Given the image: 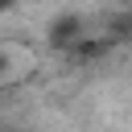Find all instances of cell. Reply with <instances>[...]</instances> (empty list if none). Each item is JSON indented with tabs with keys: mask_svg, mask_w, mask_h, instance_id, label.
<instances>
[{
	"mask_svg": "<svg viewBox=\"0 0 132 132\" xmlns=\"http://www.w3.org/2000/svg\"><path fill=\"white\" fill-rule=\"evenodd\" d=\"M82 37H87V25H82V16H78V12H58V16L45 25V41H50V50L70 54Z\"/></svg>",
	"mask_w": 132,
	"mask_h": 132,
	"instance_id": "6da1fadb",
	"label": "cell"
},
{
	"mask_svg": "<svg viewBox=\"0 0 132 132\" xmlns=\"http://www.w3.org/2000/svg\"><path fill=\"white\" fill-rule=\"evenodd\" d=\"M111 45H116V41H111L107 33H87L66 58H74V62H82V66H87V62H103V58L111 54Z\"/></svg>",
	"mask_w": 132,
	"mask_h": 132,
	"instance_id": "7a4b0ae2",
	"label": "cell"
},
{
	"mask_svg": "<svg viewBox=\"0 0 132 132\" xmlns=\"http://www.w3.org/2000/svg\"><path fill=\"white\" fill-rule=\"evenodd\" d=\"M103 33H107L111 41H132V12H116V16H107Z\"/></svg>",
	"mask_w": 132,
	"mask_h": 132,
	"instance_id": "3957f363",
	"label": "cell"
}]
</instances>
